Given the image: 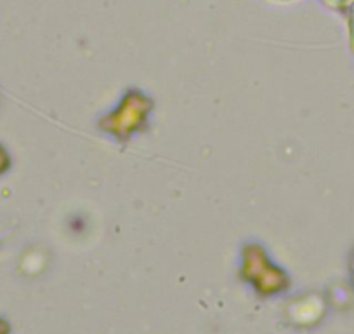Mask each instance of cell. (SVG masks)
Instances as JSON below:
<instances>
[{"instance_id":"2","label":"cell","mask_w":354,"mask_h":334,"mask_svg":"<svg viewBox=\"0 0 354 334\" xmlns=\"http://www.w3.org/2000/svg\"><path fill=\"white\" fill-rule=\"evenodd\" d=\"M2 166H4V155L0 152V169H2Z\"/></svg>"},{"instance_id":"1","label":"cell","mask_w":354,"mask_h":334,"mask_svg":"<svg viewBox=\"0 0 354 334\" xmlns=\"http://www.w3.org/2000/svg\"><path fill=\"white\" fill-rule=\"evenodd\" d=\"M9 333V327H8V324L4 322V320L0 319V334H8Z\"/></svg>"}]
</instances>
